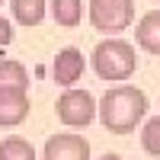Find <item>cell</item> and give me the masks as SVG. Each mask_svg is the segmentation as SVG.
I'll list each match as a JSON object with an SVG mask.
<instances>
[{
	"label": "cell",
	"mask_w": 160,
	"mask_h": 160,
	"mask_svg": "<svg viewBox=\"0 0 160 160\" xmlns=\"http://www.w3.org/2000/svg\"><path fill=\"white\" fill-rule=\"evenodd\" d=\"M90 26L106 38H118L135 22V0H90Z\"/></svg>",
	"instance_id": "3957f363"
},
{
	"label": "cell",
	"mask_w": 160,
	"mask_h": 160,
	"mask_svg": "<svg viewBox=\"0 0 160 160\" xmlns=\"http://www.w3.org/2000/svg\"><path fill=\"white\" fill-rule=\"evenodd\" d=\"M99 160H128V157H122V154H102Z\"/></svg>",
	"instance_id": "9a60e30c"
},
{
	"label": "cell",
	"mask_w": 160,
	"mask_h": 160,
	"mask_svg": "<svg viewBox=\"0 0 160 160\" xmlns=\"http://www.w3.org/2000/svg\"><path fill=\"white\" fill-rule=\"evenodd\" d=\"M29 93L22 90H0V128H16L29 118Z\"/></svg>",
	"instance_id": "52a82bcc"
},
{
	"label": "cell",
	"mask_w": 160,
	"mask_h": 160,
	"mask_svg": "<svg viewBox=\"0 0 160 160\" xmlns=\"http://www.w3.org/2000/svg\"><path fill=\"white\" fill-rule=\"evenodd\" d=\"M141 148H144V154L160 157V115H151L141 125Z\"/></svg>",
	"instance_id": "4fadbf2b"
},
{
	"label": "cell",
	"mask_w": 160,
	"mask_h": 160,
	"mask_svg": "<svg viewBox=\"0 0 160 160\" xmlns=\"http://www.w3.org/2000/svg\"><path fill=\"white\" fill-rule=\"evenodd\" d=\"M135 42L138 48H144L148 55L160 58V10H148L135 26Z\"/></svg>",
	"instance_id": "ba28073f"
},
{
	"label": "cell",
	"mask_w": 160,
	"mask_h": 160,
	"mask_svg": "<svg viewBox=\"0 0 160 160\" xmlns=\"http://www.w3.org/2000/svg\"><path fill=\"white\" fill-rule=\"evenodd\" d=\"M48 3L45 0H10V13L19 26H38L45 19Z\"/></svg>",
	"instance_id": "30bf717a"
},
{
	"label": "cell",
	"mask_w": 160,
	"mask_h": 160,
	"mask_svg": "<svg viewBox=\"0 0 160 160\" xmlns=\"http://www.w3.org/2000/svg\"><path fill=\"white\" fill-rule=\"evenodd\" d=\"M13 35H16V32H13L10 19H7V16H0V51H3V48L13 42Z\"/></svg>",
	"instance_id": "5bb4252c"
},
{
	"label": "cell",
	"mask_w": 160,
	"mask_h": 160,
	"mask_svg": "<svg viewBox=\"0 0 160 160\" xmlns=\"http://www.w3.org/2000/svg\"><path fill=\"white\" fill-rule=\"evenodd\" d=\"M0 90H22V93H29V71H26L22 61H13V58L0 61Z\"/></svg>",
	"instance_id": "9c48e42d"
},
{
	"label": "cell",
	"mask_w": 160,
	"mask_h": 160,
	"mask_svg": "<svg viewBox=\"0 0 160 160\" xmlns=\"http://www.w3.org/2000/svg\"><path fill=\"white\" fill-rule=\"evenodd\" d=\"M51 16L64 29H77L83 22V0H51Z\"/></svg>",
	"instance_id": "8fae6325"
},
{
	"label": "cell",
	"mask_w": 160,
	"mask_h": 160,
	"mask_svg": "<svg viewBox=\"0 0 160 160\" xmlns=\"http://www.w3.org/2000/svg\"><path fill=\"white\" fill-rule=\"evenodd\" d=\"M55 115L68 128H87L93 118H99V102L93 99L90 90H64L55 102Z\"/></svg>",
	"instance_id": "277c9868"
},
{
	"label": "cell",
	"mask_w": 160,
	"mask_h": 160,
	"mask_svg": "<svg viewBox=\"0 0 160 160\" xmlns=\"http://www.w3.org/2000/svg\"><path fill=\"white\" fill-rule=\"evenodd\" d=\"M0 160H38L35 148L19 135H10L0 141Z\"/></svg>",
	"instance_id": "7c38bea8"
},
{
	"label": "cell",
	"mask_w": 160,
	"mask_h": 160,
	"mask_svg": "<svg viewBox=\"0 0 160 160\" xmlns=\"http://www.w3.org/2000/svg\"><path fill=\"white\" fill-rule=\"evenodd\" d=\"M90 64H93V71H96L99 80L122 83V80H128L138 71V55H135V45L125 42V38H102L93 48Z\"/></svg>",
	"instance_id": "7a4b0ae2"
},
{
	"label": "cell",
	"mask_w": 160,
	"mask_h": 160,
	"mask_svg": "<svg viewBox=\"0 0 160 160\" xmlns=\"http://www.w3.org/2000/svg\"><path fill=\"white\" fill-rule=\"evenodd\" d=\"M83 68H87V58H83V51L68 45V48H61L58 55H55V64H51V77H55V83L64 87V90H74L77 87V80L83 77Z\"/></svg>",
	"instance_id": "8992f818"
},
{
	"label": "cell",
	"mask_w": 160,
	"mask_h": 160,
	"mask_svg": "<svg viewBox=\"0 0 160 160\" xmlns=\"http://www.w3.org/2000/svg\"><path fill=\"white\" fill-rule=\"evenodd\" d=\"M0 3H3V0H0Z\"/></svg>",
	"instance_id": "2e32d148"
},
{
	"label": "cell",
	"mask_w": 160,
	"mask_h": 160,
	"mask_svg": "<svg viewBox=\"0 0 160 160\" xmlns=\"http://www.w3.org/2000/svg\"><path fill=\"white\" fill-rule=\"evenodd\" d=\"M148 93L141 87H131V83H118L109 87L99 99V122L106 131L112 135H131L138 125L148 122Z\"/></svg>",
	"instance_id": "6da1fadb"
},
{
	"label": "cell",
	"mask_w": 160,
	"mask_h": 160,
	"mask_svg": "<svg viewBox=\"0 0 160 160\" xmlns=\"http://www.w3.org/2000/svg\"><path fill=\"white\" fill-rule=\"evenodd\" d=\"M154 3H157V0H154Z\"/></svg>",
	"instance_id": "e0dca14e"
},
{
	"label": "cell",
	"mask_w": 160,
	"mask_h": 160,
	"mask_svg": "<svg viewBox=\"0 0 160 160\" xmlns=\"http://www.w3.org/2000/svg\"><path fill=\"white\" fill-rule=\"evenodd\" d=\"M42 160H90V141L77 131H58L45 141Z\"/></svg>",
	"instance_id": "5b68a950"
}]
</instances>
